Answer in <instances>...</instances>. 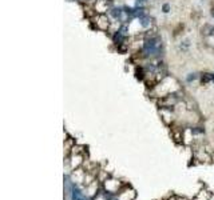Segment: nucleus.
<instances>
[{
    "instance_id": "obj_1",
    "label": "nucleus",
    "mask_w": 214,
    "mask_h": 200,
    "mask_svg": "<svg viewBox=\"0 0 214 200\" xmlns=\"http://www.w3.org/2000/svg\"><path fill=\"white\" fill-rule=\"evenodd\" d=\"M177 49L181 53H187L191 49V39L190 38H182L177 44Z\"/></svg>"
},
{
    "instance_id": "obj_2",
    "label": "nucleus",
    "mask_w": 214,
    "mask_h": 200,
    "mask_svg": "<svg viewBox=\"0 0 214 200\" xmlns=\"http://www.w3.org/2000/svg\"><path fill=\"white\" fill-rule=\"evenodd\" d=\"M70 196H71V200H84V195L82 193V191L79 189L76 184L74 183L71 186V189H70Z\"/></svg>"
},
{
    "instance_id": "obj_3",
    "label": "nucleus",
    "mask_w": 214,
    "mask_h": 200,
    "mask_svg": "<svg viewBox=\"0 0 214 200\" xmlns=\"http://www.w3.org/2000/svg\"><path fill=\"white\" fill-rule=\"evenodd\" d=\"M200 76H201V72H197V71L189 72V73L185 75V83L186 84H193L196 82H200Z\"/></svg>"
},
{
    "instance_id": "obj_4",
    "label": "nucleus",
    "mask_w": 214,
    "mask_h": 200,
    "mask_svg": "<svg viewBox=\"0 0 214 200\" xmlns=\"http://www.w3.org/2000/svg\"><path fill=\"white\" fill-rule=\"evenodd\" d=\"M200 84L203 87L207 86V84H213V72H201Z\"/></svg>"
},
{
    "instance_id": "obj_5",
    "label": "nucleus",
    "mask_w": 214,
    "mask_h": 200,
    "mask_svg": "<svg viewBox=\"0 0 214 200\" xmlns=\"http://www.w3.org/2000/svg\"><path fill=\"white\" fill-rule=\"evenodd\" d=\"M202 35L207 40L214 38V24H205V27L202 28Z\"/></svg>"
},
{
    "instance_id": "obj_6",
    "label": "nucleus",
    "mask_w": 214,
    "mask_h": 200,
    "mask_svg": "<svg viewBox=\"0 0 214 200\" xmlns=\"http://www.w3.org/2000/svg\"><path fill=\"white\" fill-rule=\"evenodd\" d=\"M171 9H173L171 3L163 2L161 4V8H159V11H161V13H163V15H169V13H171Z\"/></svg>"
},
{
    "instance_id": "obj_7",
    "label": "nucleus",
    "mask_w": 214,
    "mask_h": 200,
    "mask_svg": "<svg viewBox=\"0 0 214 200\" xmlns=\"http://www.w3.org/2000/svg\"><path fill=\"white\" fill-rule=\"evenodd\" d=\"M190 132H191L193 136H198V135H203V133H205V128H202V127H191Z\"/></svg>"
},
{
    "instance_id": "obj_8",
    "label": "nucleus",
    "mask_w": 214,
    "mask_h": 200,
    "mask_svg": "<svg viewBox=\"0 0 214 200\" xmlns=\"http://www.w3.org/2000/svg\"><path fill=\"white\" fill-rule=\"evenodd\" d=\"M210 16H211V19L214 20V7L211 8V11H210Z\"/></svg>"
},
{
    "instance_id": "obj_9",
    "label": "nucleus",
    "mask_w": 214,
    "mask_h": 200,
    "mask_svg": "<svg viewBox=\"0 0 214 200\" xmlns=\"http://www.w3.org/2000/svg\"><path fill=\"white\" fill-rule=\"evenodd\" d=\"M79 2H82V3H86V0H79Z\"/></svg>"
},
{
    "instance_id": "obj_10",
    "label": "nucleus",
    "mask_w": 214,
    "mask_h": 200,
    "mask_svg": "<svg viewBox=\"0 0 214 200\" xmlns=\"http://www.w3.org/2000/svg\"><path fill=\"white\" fill-rule=\"evenodd\" d=\"M213 84H214V72H213Z\"/></svg>"
},
{
    "instance_id": "obj_11",
    "label": "nucleus",
    "mask_w": 214,
    "mask_h": 200,
    "mask_svg": "<svg viewBox=\"0 0 214 200\" xmlns=\"http://www.w3.org/2000/svg\"><path fill=\"white\" fill-rule=\"evenodd\" d=\"M149 2H157V0H149Z\"/></svg>"
},
{
    "instance_id": "obj_12",
    "label": "nucleus",
    "mask_w": 214,
    "mask_h": 200,
    "mask_svg": "<svg viewBox=\"0 0 214 200\" xmlns=\"http://www.w3.org/2000/svg\"><path fill=\"white\" fill-rule=\"evenodd\" d=\"M201 2H205V0H201Z\"/></svg>"
}]
</instances>
